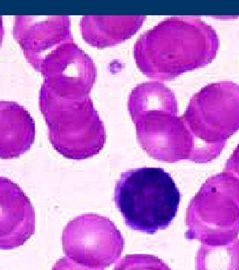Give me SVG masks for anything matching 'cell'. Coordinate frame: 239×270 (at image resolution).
I'll return each mask as SVG.
<instances>
[{"label":"cell","instance_id":"obj_1","mask_svg":"<svg viewBox=\"0 0 239 270\" xmlns=\"http://www.w3.org/2000/svg\"><path fill=\"white\" fill-rule=\"evenodd\" d=\"M219 46L216 31L196 16H173L144 32L134 46V59L144 75L172 80L209 64Z\"/></svg>","mask_w":239,"mask_h":270},{"label":"cell","instance_id":"obj_2","mask_svg":"<svg viewBox=\"0 0 239 270\" xmlns=\"http://www.w3.org/2000/svg\"><path fill=\"white\" fill-rule=\"evenodd\" d=\"M128 109L140 146L151 158L170 163L212 160L178 115L174 94L163 83L149 81L138 85L130 95Z\"/></svg>","mask_w":239,"mask_h":270},{"label":"cell","instance_id":"obj_3","mask_svg":"<svg viewBox=\"0 0 239 270\" xmlns=\"http://www.w3.org/2000/svg\"><path fill=\"white\" fill-rule=\"evenodd\" d=\"M181 194L169 173L141 168L122 173L114 190V203L130 229L155 234L168 227L178 211Z\"/></svg>","mask_w":239,"mask_h":270},{"label":"cell","instance_id":"obj_4","mask_svg":"<svg viewBox=\"0 0 239 270\" xmlns=\"http://www.w3.org/2000/svg\"><path fill=\"white\" fill-rule=\"evenodd\" d=\"M39 105L53 148L69 159L83 160L97 155L106 141V131L89 97L67 100L41 86Z\"/></svg>","mask_w":239,"mask_h":270},{"label":"cell","instance_id":"obj_5","mask_svg":"<svg viewBox=\"0 0 239 270\" xmlns=\"http://www.w3.org/2000/svg\"><path fill=\"white\" fill-rule=\"evenodd\" d=\"M185 223L187 240L223 246L239 234V180L227 171L209 177L192 199Z\"/></svg>","mask_w":239,"mask_h":270},{"label":"cell","instance_id":"obj_6","mask_svg":"<svg viewBox=\"0 0 239 270\" xmlns=\"http://www.w3.org/2000/svg\"><path fill=\"white\" fill-rule=\"evenodd\" d=\"M182 117L199 147L215 159L239 131V85L231 81L207 85L191 98Z\"/></svg>","mask_w":239,"mask_h":270},{"label":"cell","instance_id":"obj_7","mask_svg":"<svg viewBox=\"0 0 239 270\" xmlns=\"http://www.w3.org/2000/svg\"><path fill=\"white\" fill-rule=\"evenodd\" d=\"M67 258L76 264L94 269H104L120 258L124 239L107 217L87 214L71 220L62 234Z\"/></svg>","mask_w":239,"mask_h":270},{"label":"cell","instance_id":"obj_8","mask_svg":"<svg viewBox=\"0 0 239 270\" xmlns=\"http://www.w3.org/2000/svg\"><path fill=\"white\" fill-rule=\"evenodd\" d=\"M40 72L43 85L67 100L89 97L97 76L94 60L74 41L60 45L46 56Z\"/></svg>","mask_w":239,"mask_h":270},{"label":"cell","instance_id":"obj_9","mask_svg":"<svg viewBox=\"0 0 239 270\" xmlns=\"http://www.w3.org/2000/svg\"><path fill=\"white\" fill-rule=\"evenodd\" d=\"M13 34L26 60L37 71H40L42 60L52 50L74 41L67 15H17Z\"/></svg>","mask_w":239,"mask_h":270},{"label":"cell","instance_id":"obj_10","mask_svg":"<svg viewBox=\"0 0 239 270\" xmlns=\"http://www.w3.org/2000/svg\"><path fill=\"white\" fill-rule=\"evenodd\" d=\"M35 224L29 197L17 184L0 177V249L23 245L34 234Z\"/></svg>","mask_w":239,"mask_h":270},{"label":"cell","instance_id":"obj_11","mask_svg":"<svg viewBox=\"0 0 239 270\" xmlns=\"http://www.w3.org/2000/svg\"><path fill=\"white\" fill-rule=\"evenodd\" d=\"M35 133V122L25 107L12 101H0V159H15L27 152Z\"/></svg>","mask_w":239,"mask_h":270},{"label":"cell","instance_id":"obj_12","mask_svg":"<svg viewBox=\"0 0 239 270\" xmlns=\"http://www.w3.org/2000/svg\"><path fill=\"white\" fill-rule=\"evenodd\" d=\"M145 20V15H85L80 21V30L89 45L111 47L131 38Z\"/></svg>","mask_w":239,"mask_h":270},{"label":"cell","instance_id":"obj_13","mask_svg":"<svg viewBox=\"0 0 239 270\" xmlns=\"http://www.w3.org/2000/svg\"><path fill=\"white\" fill-rule=\"evenodd\" d=\"M196 270H239V239L223 246L201 244Z\"/></svg>","mask_w":239,"mask_h":270},{"label":"cell","instance_id":"obj_14","mask_svg":"<svg viewBox=\"0 0 239 270\" xmlns=\"http://www.w3.org/2000/svg\"><path fill=\"white\" fill-rule=\"evenodd\" d=\"M113 270H171L165 263L155 256L136 254L122 258Z\"/></svg>","mask_w":239,"mask_h":270},{"label":"cell","instance_id":"obj_15","mask_svg":"<svg viewBox=\"0 0 239 270\" xmlns=\"http://www.w3.org/2000/svg\"><path fill=\"white\" fill-rule=\"evenodd\" d=\"M52 270H104V269H94V268H88V267H83L76 263L73 262L70 260L69 258L65 257V258H60L56 262L54 267H52Z\"/></svg>","mask_w":239,"mask_h":270},{"label":"cell","instance_id":"obj_16","mask_svg":"<svg viewBox=\"0 0 239 270\" xmlns=\"http://www.w3.org/2000/svg\"><path fill=\"white\" fill-rule=\"evenodd\" d=\"M225 171L231 173L239 180V144L227 159Z\"/></svg>","mask_w":239,"mask_h":270},{"label":"cell","instance_id":"obj_17","mask_svg":"<svg viewBox=\"0 0 239 270\" xmlns=\"http://www.w3.org/2000/svg\"><path fill=\"white\" fill-rule=\"evenodd\" d=\"M5 31H4V25H3V19L2 16H0V47L2 45L3 42V39H4V34H5Z\"/></svg>","mask_w":239,"mask_h":270}]
</instances>
